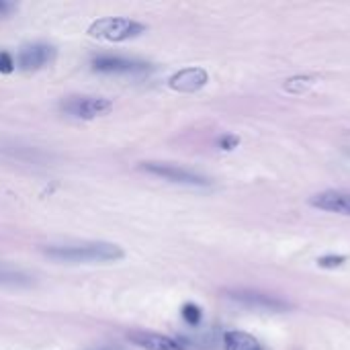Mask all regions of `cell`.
Masks as SVG:
<instances>
[{
	"instance_id": "cell-17",
	"label": "cell",
	"mask_w": 350,
	"mask_h": 350,
	"mask_svg": "<svg viewBox=\"0 0 350 350\" xmlns=\"http://www.w3.org/2000/svg\"><path fill=\"white\" fill-rule=\"evenodd\" d=\"M238 144H240V137L238 135L226 133V135L219 137V148L221 150H234V148H238Z\"/></svg>"
},
{
	"instance_id": "cell-4",
	"label": "cell",
	"mask_w": 350,
	"mask_h": 350,
	"mask_svg": "<svg viewBox=\"0 0 350 350\" xmlns=\"http://www.w3.org/2000/svg\"><path fill=\"white\" fill-rule=\"evenodd\" d=\"M139 168L152 176H158V178H164V180L176 183V185H187V187H209L211 185L207 176L187 170L176 164H168V162H142Z\"/></svg>"
},
{
	"instance_id": "cell-10",
	"label": "cell",
	"mask_w": 350,
	"mask_h": 350,
	"mask_svg": "<svg viewBox=\"0 0 350 350\" xmlns=\"http://www.w3.org/2000/svg\"><path fill=\"white\" fill-rule=\"evenodd\" d=\"M310 205L322 211L350 215V193L349 191H324L310 199Z\"/></svg>"
},
{
	"instance_id": "cell-9",
	"label": "cell",
	"mask_w": 350,
	"mask_h": 350,
	"mask_svg": "<svg viewBox=\"0 0 350 350\" xmlns=\"http://www.w3.org/2000/svg\"><path fill=\"white\" fill-rule=\"evenodd\" d=\"M209 82V74L203 70V68H183L178 70L170 80H168V86L176 92H197L201 90L205 84Z\"/></svg>"
},
{
	"instance_id": "cell-15",
	"label": "cell",
	"mask_w": 350,
	"mask_h": 350,
	"mask_svg": "<svg viewBox=\"0 0 350 350\" xmlns=\"http://www.w3.org/2000/svg\"><path fill=\"white\" fill-rule=\"evenodd\" d=\"M345 262H347L345 256H334V254L318 258V267H322V269H336V267H342Z\"/></svg>"
},
{
	"instance_id": "cell-1",
	"label": "cell",
	"mask_w": 350,
	"mask_h": 350,
	"mask_svg": "<svg viewBox=\"0 0 350 350\" xmlns=\"http://www.w3.org/2000/svg\"><path fill=\"white\" fill-rule=\"evenodd\" d=\"M49 258L70 265H107L125 256L123 248L111 242H84V244H57L43 250Z\"/></svg>"
},
{
	"instance_id": "cell-5",
	"label": "cell",
	"mask_w": 350,
	"mask_h": 350,
	"mask_svg": "<svg viewBox=\"0 0 350 350\" xmlns=\"http://www.w3.org/2000/svg\"><path fill=\"white\" fill-rule=\"evenodd\" d=\"M228 297L238 301L240 306L254 308V310H265V312H287L291 308L285 299H279V297L262 293V291H252V289L228 291Z\"/></svg>"
},
{
	"instance_id": "cell-13",
	"label": "cell",
	"mask_w": 350,
	"mask_h": 350,
	"mask_svg": "<svg viewBox=\"0 0 350 350\" xmlns=\"http://www.w3.org/2000/svg\"><path fill=\"white\" fill-rule=\"evenodd\" d=\"M180 314H183V320L189 326H199L201 320H203V312H201V308L197 304H185L183 310H180Z\"/></svg>"
},
{
	"instance_id": "cell-2",
	"label": "cell",
	"mask_w": 350,
	"mask_h": 350,
	"mask_svg": "<svg viewBox=\"0 0 350 350\" xmlns=\"http://www.w3.org/2000/svg\"><path fill=\"white\" fill-rule=\"evenodd\" d=\"M146 31L144 23H137L133 18L125 16H103L88 27V35L105 41H127L133 37H139Z\"/></svg>"
},
{
	"instance_id": "cell-19",
	"label": "cell",
	"mask_w": 350,
	"mask_h": 350,
	"mask_svg": "<svg viewBox=\"0 0 350 350\" xmlns=\"http://www.w3.org/2000/svg\"><path fill=\"white\" fill-rule=\"evenodd\" d=\"M90 350H123L121 347H113V345H103V347H94Z\"/></svg>"
},
{
	"instance_id": "cell-7",
	"label": "cell",
	"mask_w": 350,
	"mask_h": 350,
	"mask_svg": "<svg viewBox=\"0 0 350 350\" xmlns=\"http://www.w3.org/2000/svg\"><path fill=\"white\" fill-rule=\"evenodd\" d=\"M53 57H55V49L51 45H47V43H31V45H25L18 51L16 66L23 72H35V70L45 68Z\"/></svg>"
},
{
	"instance_id": "cell-14",
	"label": "cell",
	"mask_w": 350,
	"mask_h": 350,
	"mask_svg": "<svg viewBox=\"0 0 350 350\" xmlns=\"http://www.w3.org/2000/svg\"><path fill=\"white\" fill-rule=\"evenodd\" d=\"M312 84H314V78H310V76H297V78H291V80H287L283 88H285L287 92L301 94V92H304V90H308Z\"/></svg>"
},
{
	"instance_id": "cell-16",
	"label": "cell",
	"mask_w": 350,
	"mask_h": 350,
	"mask_svg": "<svg viewBox=\"0 0 350 350\" xmlns=\"http://www.w3.org/2000/svg\"><path fill=\"white\" fill-rule=\"evenodd\" d=\"M14 70V59L8 51H0V74H10Z\"/></svg>"
},
{
	"instance_id": "cell-12",
	"label": "cell",
	"mask_w": 350,
	"mask_h": 350,
	"mask_svg": "<svg viewBox=\"0 0 350 350\" xmlns=\"http://www.w3.org/2000/svg\"><path fill=\"white\" fill-rule=\"evenodd\" d=\"M0 285H12V287H18V285H31V279H29L25 273H18V271L0 269Z\"/></svg>"
},
{
	"instance_id": "cell-18",
	"label": "cell",
	"mask_w": 350,
	"mask_h": 350,
	"mask_svg": "<svg viewBox=\"0 0 350 350\" xmlns=\"http://www.w3.org/2000/svg\"><path fill=\"white\" fill-rule=\"evenodd\" d=\"M14 10V4L12 2H6V0H0V16H6Z\"/></svg>"
},
{
	"instance_id": "cell-11",
	"label": "cell",
	"mask_w": 350,
	"mask_h": 350,
	"mask_svg": "<svg viewBox=\"0 0 350 350\" xmlns=\"http://www.w3.org/2000/svg\"><path fill=\"white\" fill-rule=\"evenodd\" d=\"M224 349L226 350H262L260 342L246 334V332H238V330H232V332H226L224 334Z\"/></svg>"
},
{
	"instance_id": "cell-3",
	"label": "cell",
	"mask_w": 350,
	"mask_h": 350,
	"mask_svg": "<svg viewBox=\"0 0 350 350\" xmlns=\"http://www.w3.org/2000/svg\"><path fill=\"white\" fill-rule=\"evenodd\" d=\"M113 100L105 98V96H68L62 100L59 109L74 117V119H84V121H90V119H96V117H105L113 111Z\"/></svg>"
},
{
	"instance_id": "cell-6",
	"label": "cell",
	"mask_w": 350,
	"mask_h": 350,
	"mask_svg": "<svg viewBox=\"0 0 350 350\" xmlns=\"http://www.w3.org/2000/svg\"><path fill=\"white\" fill-rule=\"evenodd\" d=\"M92 70L100 74H146L152 70L148 62L142 59H129L119 55H98L92 59Z\"/></svg>"
},
{
	"instance_id": "cell-8",
	"label": "cell",
	"mask_w": 350,
	"mask_h": 350,
	"mask_svg": "<svg viewBox=\"0 0 350 350\" xmlns=\"http://www.w3.org/2000/svg\"><path fill=\"white\" fill-rule=\"evenodd\" d=\"M127 340L142 350H187L180 340H174L164 334L148 332V330H131L127 332Z\"/></svg>"
}]
</instances>
